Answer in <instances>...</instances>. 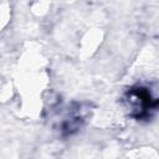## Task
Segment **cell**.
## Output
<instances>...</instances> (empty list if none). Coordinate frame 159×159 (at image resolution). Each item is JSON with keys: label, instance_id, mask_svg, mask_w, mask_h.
Segmentation results:
<instances>
[{"label": "cell", "instance_id": "cell-1", "mask_svg": "<svg viewBox=\"0 0 159 159\" xmlns=\"http://www.w3.org/2000/svg\"><path fill=\"white\" fill-rule=\"evenodd\" d=\"M123 102L129 117L137 120L150 119L157 112L159 103L158 98L153 94L150 88L143 84L129 87L123 96Z\"/></svg>", "mask_w": 159, "mask_h": 159}, {"label": "cell", "instance_id": "cell-2", "mask_svg": "<svg viewBox=\"0 0 159 159\" xmlns=\"http://www.w3.org/2000/svg\"><path fill=\"white\" fill-rule=\"evenodd\" d=\"M83 104L84 103H75L76 107L75 108L71 107L67 111L66 117L60 124V130L63 137L75 134L83 125L86 120V112H87L86 111L87 108H83Z\"/></svg>", "mask_w": 159, "mask_h": 159}]
</instances>
